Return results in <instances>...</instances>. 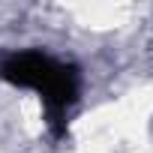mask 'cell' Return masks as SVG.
<instances>
[{"label":"cell","mask_w":153,"mask_h":153,"mask_svg":"<svg viewBox=\"0 0 153 153\" xmlns=\"http://www.w3.org/2000/svg\"><path fill=\"white\" fill-rule=\"evenodd\" d=\"M0 81L36 96L45 123L54 135L66 132V123L81 102V72L66 57H57L45 48H18L0 57Z\"/></svg>","instance_id":"1"}]
</instances>
